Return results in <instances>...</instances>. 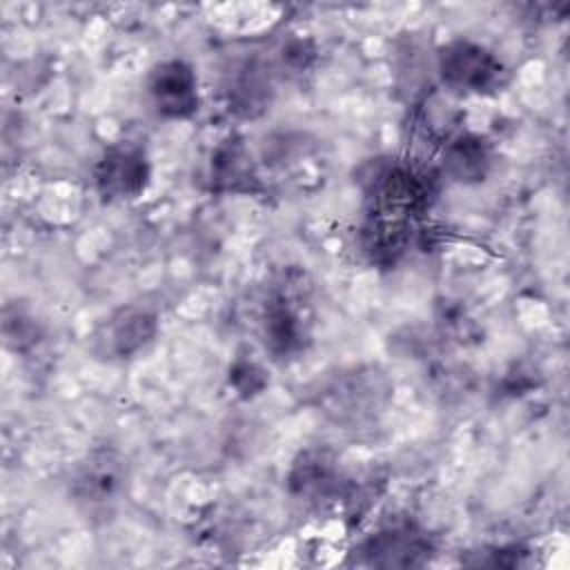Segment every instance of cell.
I'll return each mask as SVG.
<instances>
[{"label": "cell", "instance_id": "1", "mask_svg": "<svg viewBox=\"0 0 570 570\" xmlns=\"http://www.w3.org/2000/svg\"><path fill=\"white\" fill-rule=\"evenodd\" d=\"M365 198L370 200V214L414 220L421 216L434 194V176L405 160H374L367 163L361 176Z\"/></svg>", "mask_w": 570, "mask_h": 570}, {"label": "cell", "instance_id": "2", "mask_svg": "<svg viewBox=\"0 0 570 570\" xmlns=\"http://www.w3.org/2000/svg\"><path fill=\"white\" fill-rule=\"evenodd\" d=\"M129 488L127 459L116 448L89 450L71 470L69 494L87 519H109L125 501Z\"/></svg>", "mask_w": 570, "mask_h": 570}, {"label": "cell", "instance_id": "3", "mask_svg": "<svg viewBox=\"0 0 570 570\" xmlns=\"http://www.w3.org/2000/svg\"><path fill=\"white\" fill-rule=\"evenodd\" d=\"M436 73L450 91L463 96H494L510 78L503 60L470 38H454L436 49Z\"/></svg>", "mask_w": 570, "mask_h": 570}, {"label": "cell", "instance_id": "4", "mask_svg": "<svg viewBox=\"0 0 570 570\" xmlns=\"http://www.w3.org/2000/svg\"><path fill=\"white\" fill-rule=\"evenodd\" d=\"M261 336L265 350L274 358H292L305 350L309 341V321L303 292L281 285L265 298L261 314Z\"/></svg>", "mask_w": 570, "mask_h": 570}, {"label": "cell", "instance_id": "5", "mask_svg": "<svg viewBox=\"0 0 570 570\" xmlns=\"http://www.w3.org/2000/svg\"><path fill=\"white\" fill-rule=\"evenodd\" d=\"M149 180V156L136 140L109 145L94 167V183L105 200H134L147 189Z\"/></svg>", "mask_w": 570, "mask_h": 570}, {"label": "cell", "instance_id": "6", "mask_svg": "<svg viewBox=\"0 0 570 570\" xmlns=\"http://www.w3.org/2000/svg\"><path fill=\"white\" fill-rule=\"evenodd\" d=\"M432 539L412 521H392L367 534L354 552L358 563L374 568H414L428 563Z\"/></svg>", "mask_w": 570, "mask_h": 570}, {"label": "cell", "instance_id": "7", "mask_svg": "<svg viewBox=\"0 0 570 570\" xmlns=\"http://www.w3.org/2000/svg\"><path fill=\"white\" fill-rule=\"evenodd\" d=\"M147 96L158 116L185 120L198 111V78L189 62L171 58L154 65L147 76Z\"/></svg>", "mask_w": 570, "mask_h": 570}, {"label": "cell", "instance_id": "8", "mask_svg": "<svg viewBox=\"0 0 570 570\" xmlns=\"http://www.w3.org/2000/svg\"><path fill=\"white\" fill-rule=\"evenodd\" d=\"M343 481L341 465L327 450L301 452L287 474L289 492L309 505L334 501L343 492Z\"/></svg>", "mask_w": 570, "mask_h": 570}, {"label": "cell", "instance_id": "9", "mask_svg": "<svg viewBox=\"0 0 570 570\" xmlns=\"http://www.w3.org/2000/svg\"><path fill=\"white\" fill-rule=\"evenodd\" d=\"M227 102L229 109L243 118H256L265 109H269L274 85L272 73L265 62L249 58L240 62L232 73L227 82Z\"/></svg>", "mask_w": 570, "mask_h": 570}, {"label": "cell", "instance_id": "10", "mask_svg": "<svg viewBox=\"0 0 570 570\" xmlns=\"http://www.w3.org/2000/svg\"><path fill=\"white\" fill-rule=\"evenodd\" d=\"M492 169V147L479 134H459L443 149V171L461 185H476Z\"/></svg>", "mask_w": 570, "mask_h": 570}, {"label": "cell", "instance_id": "11", "mask_svg": "<svg viewBox=\"0 0 570 570\" xmlns=\"http://www.w3.org/2000/svg\"><path fill=\"white\" fill-rule=\"evenodd\" d=\"M158 332V318L147 307H122L107 323V343L114 356L129 358L142 352Z\"/></svg>", "mask_w": 570, "mask_h": 570}, {"label": "cell", "instance_id": "12", "mask_svg": "<svg viewBox=\"0 0 570 570\" xmlns=\"http://www.w3.org/2000/svg\"><path fill=\"white\" fill-rule=\"evenodd\" d=\"M209 180L218 191H249L256 183L252 156L238 136H229L214 149Z\"/></svg>", "mask_w": 570, "mask_h": 570}, {"label": "cell", "instance_id": "13", "mask_svg": "<svg viewBox=\"0 0 570 570\" xmlns=\"http://www.w3.org/2000/svg\"><path fill=\"white\" fill-rule=\"evenodd\" d=\"M229 385L240 396H252V394H258L267 385V376H265V370L258 363L236 361L229 367Z\"/></svg>", "mask_w": 570, "mask_h": 570}]
</instances>
